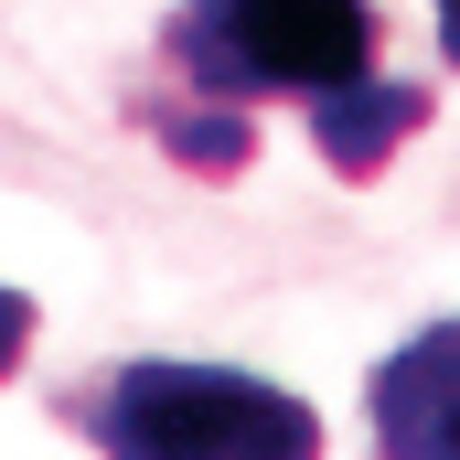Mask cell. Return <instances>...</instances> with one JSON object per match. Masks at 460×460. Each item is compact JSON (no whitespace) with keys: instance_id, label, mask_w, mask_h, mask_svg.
<instances>
[{"instance_id":"1","label":"cell","mask_w":460,"mask_h":460,"mask_svg":"<svg viewBox=\"0 0 460 460\" xmlns=\"http://www.w3.org/2000/svg\"><path fill=\"white\" fill-rule=\"evenodd\" d=\"M161 43L182 65V97L235 118L268 97L322 118L332 97L375 86V0H182Z\"/></svg>"},{"instance_id":"2","label":"cell","mask_w":460,"mask_h":460,"mask_svg":"<svg viewBox=\"0 0 460 460\" xmlns=\"http://www.w3.org/2000/svg\"><path fill=\"white\" fill-rule=\"evenodd\" d=\"M86 439L108 460H322V418L268 375L139 353L86 385Z\"/></svg>"},{"instance_id":"3","label":"cell","mask_w":460,"mask_h":460,"mask_svg":"<svg viewBox=\"0 0 460 460\" xmlns=\"http://www.w3.org/2000/svg\"><path fill=\"white\" fill-rule=\"evenodd\" d=\"M375 460H460V322H429L375 364Z\"/></svg>"},{"instance_id":"4","label":"cell","mask_w":460,"mask_h":460,"mask_svg":"<svg viewBox=\"0 0 460 460\" xmlns=\"http://www.w3.org/2000/svg\"><path fill=\"white\" fill-rule=\"evenodd\" d=\"M418 118H429V86L375 75V86H353V97H332V108L311 118V139H322V161H332L343 182H364V172H385V150H396Z\"/></svg>"},{"instance_id":"5","label":"cell","mask_w":460,"mask_h":460,"mask_svg":"<svg viewBox=\"0 0 460 460\" xmlns=\"http://www.w3.org/2000/svg\"><path fill=\"white\" fill-rule=\"evenodd\" d=\"M150 128H161V150H172V161L246 172V118H235V108H204V97H182V118H150Z\"/></svg>"},{"instance_id":"6","label":"cell","mask_w":460,"mask_h":460,"mask_svg":"<svg viewBox=\"0 0 460 460\" xmlns=\"http://www.w3.org/2000/svg\"><path fill=\"white\" fill-rule=\"evenodd\" d=\"M32 322H43V311H32V289H11V279H0V385H11V364L32 353Z\"/></svg>"},{"instance_id":"7","label":"cell","mask_w":460,"mask_h":460,"mask_svg":"<svg viewBox=\"0 0 460 460\" xmlns=\"http://www.w3.org/2000/svg\"><path fill=\"white\" fill-rule=\"evenodd\" d=\"M429 22H439V54L460 65V0H429Z\"/></svg>"}]
</instances>
